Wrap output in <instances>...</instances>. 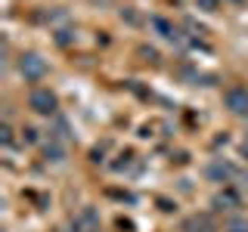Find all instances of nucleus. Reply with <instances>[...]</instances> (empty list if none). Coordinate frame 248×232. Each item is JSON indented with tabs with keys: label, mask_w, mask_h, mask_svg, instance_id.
Returning a JSON list of instances; mask_svg holds the SVG:
<instances>
[{
	"label": "nucleus",
	"mask_w": 248,
	"mask_h": 232,
	"mask_svg": "<svg viewBox=\"0 0 248 232\" xmlns=\"http://www.w3.org/2000/svg\"><path fill=\"white\" fill-rule=\"evenodd\" d=\"M16 68H19V77L25 84H41L44 77L50 74V62H46L41 53H34V50L22 53L19 62H16Z\"/></svg>",
	"instance_id": "1"
},
{
	"label": "nucleus",
	"mask_w": 248,
	"mask_h": 232,
	"mask_svg": "<svg viewBox=\"0 0 248 232\" xmlns=\"http://www.w3.org/2000/svg\"><path fill=\"white\" fill-rule=\"evenodd\" d=\"M28 108L34 115H41V118H53V115H59V96H56V90L34 87V90L28 93Z\"/></svg>",
	"instance_id": "2"
},
{
	"label": "nucleus",
	"mask_w": 248,
	"mask_h": 232,
	"mask_svg": "<svg viewBox=\"0 0 248 232\" xmlns=\"http://www.w3.org/2000/svg\"><path fill=\"white\" fill-rule=\"evenodd\" d=\"M239 174H242V170L232 164L230 158H211V161H208V167H205V176L211 183H217V186H232V183L239 180Z\"/></svg>",
	"instance_id": "3"
},
{
	"label": "nucleus",
	"mask_w": 248,
	"mask_h": 232,
	"mask_svg": "<svg viewBox=\"0 0 248 232\" xmlns=\"http://www.w3.org/2000/svg\"><path fill=\"white\" fill-rule=\"evenodd\" d=\"M223 108L232 115V118H245L248 121V87L245 84H232L223 93Z\"/></svg>",
	"instance_id": "4"
},
{
	"label": "nucleus",
	"mask_w": 248,
	"mask_h": 232,
	"mask_svg": "<svg viewBox=\"0 0 248 232\" xmlns=\"http://www.w3.org/2000/svg\"><path fill=\"white\" fill-rule=\"evenodd\" d=\"M239 204H242V198H239V192L232 189V186H223V189L211 198V207H214V211H236Z\"/></svg>",
	"instance_id": "5"
},
{
	"label": "nucleus",
	"mask_w": 248,
	"mask_h": 232,
	"mask_svg": "<svg viewBox=\"0 0 248 232\" xmlns=\"http://www.w3.org/2000/svg\"><path fill=\"white\" fill-rule=\"evenodd\" d=\"M72 229L75 232H99V214L93 211V207H84V211L75 217Z\"/></svg>",
	"instance_id": "6"
},
{
	"label": "nucleus",
	"mask_w": 248,
	"mask_h": 232,
	"mask_svg": "<svg viewBox=\"0 0 248 232\" xmlns=\"http://www.w3.org/2000/svg\"><path fill=\"white\" fill-rule=\"evenodd\" d=\"M152 28L158 31L161 37H165V41H170V44H180L183 41V31L174 25V22H168V19H161V15H155L152 19Z\"/></svg>",
	"instance_id": "7"
},
{
	"label": "nucleus",
	"mask_w": 248,
	"mask_h": 232,
	"mask_svg": "<svg viewBox=\"0 0 248 232\" xmlns=\"http://www.w3.org/2000/svg\"><path fill=\"white\" fill-rule=\"evenodd\" d=\"M44 158L53 161V164H59V161H65V149H62L56 139H50V143L44 145Z\"/></svg>",
	"instance_id": "8"
},
{
	"label": "nucleus",
	"mask_w": 248,
	"mask_h": 232,
	"mask_svg": "<svg viewBox=\"0 0 248 232\" xmlns=\"http://www.w3.org/2000/svg\"><path fill=\"white\" fill-rule=\"evenodd\" d=\"M183 232H211V223H208V217H189L183 223Z\"/></svg>",
	"instance_id": "9"
},
{
	"label": "nucleus",
	"mask_w": 248,
	"mask_h": 232,
	"mask_svg": "<svg viewBox=\"0 0 248 232\" xmlns=\"http://www.w3.org/2000/svg\"><path fill=\"white\" fill-rule=\"evenodd\" d=\"M223 232H248V217H242V214L230 217L227 226H223Z\"/></svg>",
	"instance_id": "10"
},
{
	"label": "nucleus",
	"mask_w": 248,
	"mask_h": 232,
	"mask_svg": "<svg viewBox=\"0 0 248 232\" xmlns=\"http://www.w3.org/2000/svg\"><path fill=\"white\" fill-rule=\"evenodd\" d=\"M196 10H202V13H217V10H220V0H196Z\"/></svg>",
	"instance_id": "11"
},
{
	"label": "nucleus",
	"mask_w": 248,
	"mask_h": 232,
	"mask_svg": "<svg viewBox=\"0 0 248 232\" xmlns=\"http://www.w3.org/2000/svg\"><path fill=\"white\" fill-rule=\"evenodd\" d=\"M34 133H37L34 127H25V130H22V139H25V143H34V139H37Z\"/></svg>",
	"instance_id": "12"
},
{
	"label": "nucleus",
	"mask_w": 248,
	"mask_h": 232,
	"mask_svg": "<svg viewBox=\"0 0 248 232\" xmlns=\"http://www.w3.org/2000/svg\"><path fill=\"white\" fill-rule=\"evenodd\" d=\"M239 186H242V189L248 192V167L242 170V174H239Z\"/></svg>",
	"instance_id": "13"
},
{
	"label": "nucleus",
	"mask_w": 248,
	"mask_h": 232,
	"mask_svg": "<svg viewBox=\"0 0 248 232\" xmlns=\"http://www.w3.org/2000/svg\"><path fill=\"white\" fill-rule=\"evenodd\" d=\"M245 145H248V124H245Z\"/></svg>",
	"instance_id": "14"
}]
</instances>
